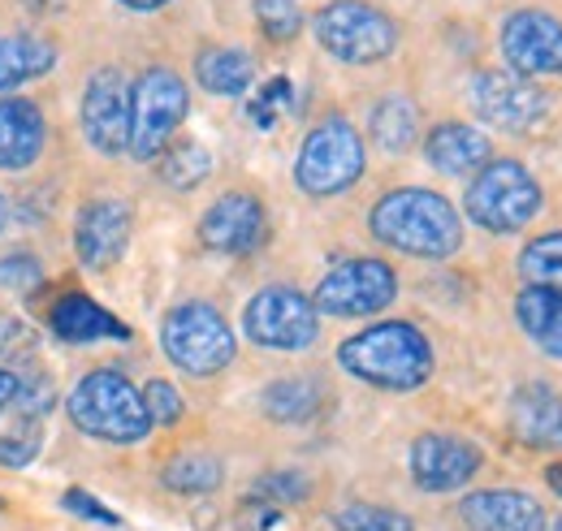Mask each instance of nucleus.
Returning <instances> with one entry per match:
<instances>
[{
    "label": "nucleus",
    "instance_id": "1",
    "mask_svg": "<svg viewBox=\"0 0 562 531\" xmlns=\"http://www.w3.org/2000/svg\"><path fill=\"white\" fill-rule=\"evenodd\" d=\"M376 242L416 256V260H450L463 247V221L454 212V203L437 191L420 187H403L390 191L385 200H376L368 216Z\"/></svg>",
    "mask_w": 562,
    "mask_h": 531
},
{
    "label": "nucleus",
    "instance_id": "2",
    "mask_svg": "<svg viewBox=\"0 0 562 531\" xmlns=\"http://www.w3.org/2000/svg\"><path fill=\"white\" fill-rule=\"evenodd\" d=\"M342 372L372 389L412 394L432 376V346L412 320H381L338 346Z\"/></svg>",
    "mask_w": 562,
    "mask_h": 531
},
{
    "label": "nucleus",
    "instance_id": "3",
    "mask_svg": "<svg viewBox=\"0 0 562 531\" xmlns=\"http://www.w3.org/2000/svg\"><path fill=\"white\" fill-rule=\"evenodd\" d=\"M66 406H70L74 428H82L87 437L109 441V445H135V441H143L151 432L143 394L122 372H113V368L87 372L74 385Z\"/></svg>",
    "mask_w": 562,
    "mask_h": 531
},
{
    "label": "nucleus",
    "instance_id": "4",
    "mask_svg": "<svg viewBox=\"0 0 562 531\" xmlns=\"http://www.w3.org/2000/svg\"><path fill=\"white\" fill-rule=\"evenodd\" d=\"M363 165H368V151H363L359 131L347 117H325L316 131H307L303 147H299L294 182L303 195L329 200V195L351 191L363 178Z\"/></svg>",
    "mask_w": 562,
    "mask_h": 531
},
{
    "label": "nucleus",
    "instance_id": "5",
    "mask_svg": "<svg viewBox=\"0 0 562 531\" xmlns=\"http://www.w3.org/2000/svg\"><path fill=\"white\" fill-rule=\"evenodd\" d=\"M463 207L485 234H519L541 212V187L519 160H490L476 169Z\"/></svg>",
    "mask_w": 562,
    "mask_h": 531
},
{
    "label": "nucleus",
    "instance_id": "6",
    "mask_svg": "<svg viewBox=\"0 0 562 531\" xmlns=\"http://www.w3.org/2000/svg\"><path fill=\"white\" fill-rule=\"evenodd\" d=\"M312 26L321 48L347 66H376L398 48V26L390 22V13L363 0H329Z\"/></svg>",
    "mask_w": 562,
    "mask_h": 531
},
{
    "label": "nucleus",
    "instance_id": "7",
    "mask_svg": "<svg viewBox=\"0 0 562 531\" xmlns=\"http://www.w3.org/2000/svg\"><path fill=\"white\" fill-rule=\"evenodd\" d=\"M160 346L165 354L191 372V376H216L234 359V329L212 303H182L165 316L160 325Z\"/></svg>",
    "mask_w": 562,
    "mask_h": 531
},
{
    "label": "nucleus",
    "instance_id": "8",
    "mask_svg": "<svg viewBox=\"0 0 562 531\" xmlns=\"http://www.w3.org/2000/svg\"><path fill=\"white\" fill-rule=\"evenodd\" d=\"M187 109H191V95L173 69H143L139 82L131 87V156L156 160L178 134Z\"/></svg>",
    "mask_w": 562,
    "mask_h": 531
},
{
    "label": "nucleus",
    "instance_id": "9",
    "mask_svg": "<svg viewBox=\"0 0 562 531\" xmlns=\"http://www.w3.org/2000/svg\"><path fill=\"white\" fill-rule=\"evenodd\" d=\"M243 332L265 350H307L321 332V312L307 294L290 285H269L247 303Z\"/></svg>",
    "mask_w": 562,
    "mask_h": 531
},
{
    "label": "nucleus",
    "instance_id": "10",
    "mask_svg": "<svg viewBox=\"0 0 562 531\" xmlns=\"http://www.w3.org/2000/svg\"><path fill=\"white\" fill-rule=\"evenodd\" d=\"M398 298V276L385 260H342L329 268L312 294L325 316H376Z\"/></svg>",
    "mask_w": 562,
    "mask_h": 531
},
{
    "label": "nucleus",
    "instance_id": "11",
    "mask_svg": "<svg viewBox=\"0 0 562 531\" xmlns=\"http://www.w3.org/2000/svg\"><path fill=\"white\" fill-rule=\"evenodd\" d=\"M472 109L481 122H490L506 134L537 131L550 113V100L537 82H528L524 74L510 69H485L472 78Z\"/></svg>",
    "mask_w": 562,
    "mask_h": 531
},
{
    "label": "nucleus",
    "instance_id": "12",
    "mask_svg": "<svg viewBox=\"0 0 562 531\" xmlns=\"http://www.w3.org/2000/svg\"><path fill=\"white\" fill-rule=\"evenodd\" d=\"M502 57L510 74H562V22L546 9H515L502 22Z\"/></svg>",
    "mask_w": 562,
    "mask_h": 531
},
{
    "label": "nucleus",
    "instance_id": "13",
    "mask_svg": "<svg viewBox=\"0 0 562 531\" xmlns=\"http://www.w3.org/2000/svg\"><path fill=\"white\" fill-rule=\"evenodd\" d=\"M82 134L100 156L131 151V87L117 69H100L82 91Z\"/></svg>",
    "mask_w": 562,
    "mask_h": 531
},
{
    "label": "nucleus",
    "instance_id": "14",
    "mask_svg": "<svg viewBox=\"0 0 562 531\" xmlns=\"http://www.w3.org/2000/svg\"><path fill=\"white\" fill-rule=\"evenodd\" d=\"M269 238L265 203L247 191H229L212 203L200 221V242L216 256H251Z\"/></svg>",
    "mask_w": 562,
    "mask_h": 531
},
{
    "label": "nucleus",
    "instance_id": "15",
    "mask_svg": "<svg viewBox=\"0 0 562 531\" xmlns=\"http://www.w3.org/2000/svg\"><path fill=\"white\" fill-rule=\"evenodd\" d=\"M485 466L481 445L454 437V432H424L412 445V479L424 493H454Z\"/></svg>",
    "mask_w": 562,
    "mask_h": 531
},
{
    "label": "nucleus",
    "instance_id": "16",
    "mask_svg": "<svg viewBox=\"0 0 562 531\" xmlns=\"http://www.w3.org/2000/svg\"><path fill=\"white\" fill-rule=\"evenodd\" d=\"M74 247L82 268H113L131 247V207L122 200H91L78 212Z\"/></svg>",
    "mask_w": 562,
    "mask_h": 531
},
{
    "label": "nucleus",
    "instance_id": "17",
    "mask_svg": "<svg viewBox=\"0 0 562 531\" xmlns=\"http://www.w3.org/2000/svg\"><path fill=\"white\" fill-rule=\"evenodd\" d=\"M472 531H546V510L524 488H481L459 501Z\"/></svg>",
    "mask_w": 562,
    "mask_h": 531
},
{
    "label": "nucleus",
    "instance_id": "18",
    "mask_svg": "<svg viewBox=\"0 0 562 531\" xmlns=\"http://www.w3.org/2000/svg\"><path fill=\"white\" fill-rule=\"evenodd\" d=\"M510 437L528 450H562V394L550 385H519L510 394Z\"/></svg>",
    "mask_w": 562,
    "mask_h": 531
},
{
    "label": "nucleus",
    "instance_id": "19",
    "mask_svg": "<svg viewBox=\"0 0 562 531\" xmlns=\"http://www.w3.org/2000/svg\"><path fill=\"white\" fill-rule=\"evenodd\" d=\"M490 138L468 126V122H441L437 131L424 138V156L437 173L446 178H463V173H476L490 165Z\"/></svg>",
    "mask_w": 562,
    "mask_h": 531
},
{
    "label": "nucleus",
    "instance_id": "20",
    "mask_svg": "<svg viewBox=\"0 0 562 531\" xmlns=\"http://www.w3.org/2000/svg\"><path fill=\"white\" fill-rule=\"evenodd\" d=\"M44 151V117L31 100H0V169H26Z\"/></svg>",
    "mask_w": 562,
    "mask_h": 531
},
{
    "label": "nucleus",
    "instance_id": "21",
    "mask_svg": "<svg viewBox=\"0 0 562 531\" xmlns=\"http://www.w3.org/2000/svg\"><path fill=\"white\" fill-rule=\"evenodd\" d=\"M48 325H53V332H57L61 341H126V337H131V329H126L113 312H104V307L91 303L87 294H66V298L53 307Z\"/></svg>",
    "mask_w": 562,
    "mask_h": 531
},
{
    "label": "nucleus",
    "instance_id": "22",
    "mask_svg": "<svg viewBox=\"0 0 562 531\" xmlns=\"http://www.w3.org/2000/svg\"><path fill=\"white\" fill-rule=\"evenodd\" d=\"M515 320L550 359H562V294L546 285H528L515 298Z\"/></svg>",
    "mask_w": 562,
    "mask_h": 531
},
{
    "label": "nucleus",
    "instance_id": "23",
    "mask_svg": "<svg viewBox=\"0 0 562 531\" xmlns=\"http://www.w3.org/2000/svg\"><path fill=\"white\" fill-rule=\"evenodd\" d=\"M195 78L212 95H243L256 82V61L243 48H204L195 57Z\"/></svg>",
    "mask_w": 562,
    "mask_h": 531
},
{
    "label": "nucleus",
    "instance_id": "24",
    "mask_svg": "<svg viewBox=\"0 0 562 531\" xmlns=\"http://www.w3.org/2000/svg\"><path fill=\"white\" fill-rule=\"evenodd\" d=\"M57 66V48L40 35H9L0 39V91H13Z\"/></svg>",
    "mask_w": 562,
    "mask_h": 531
},
{
    "label": "nucleus",
    "instance_id": "25",
    "mask_svg": "<svg viewBox=\"0 0 562 531\" xmlns=\"http://www.w3.org/2000/svg\"><path fill=\"white\" fill-rule=\"evenodd\" d=\"M321 385L316 381H303V376H285V381H273L265 394H260V406L269 419L278 423H307L321 415Z\"/></svg>",
    "mask_w": 562,
    "mask_h": 531
},
{
    "label": "nucleus",
    "instance_id": "26",
    "mask_svg": "<svg viewBox=\"0 0 562 531\" xmlns=\"http://www.w3.org/2000/svg\"><path fill=\"white\" fill-rule=\"evenodd\" d=\"M416 134H420V117H416V104H412V100L390 95V100H381V104L372 109V138H376L381 151L403 156V151L416 143Z\"/></svg>",
    "mask_w": 562,
    "mask_h": 531
},
{
    "label": "nucleus",
    "instance_id": "27",
    "mask_svg": "<svg viewBox=\"0 0 562 531\" xmlns=\"http://www.w3.org/2000/svg\"><path fill=\"white\" fill-rule=\"evenodd\" d=\"M209 169H212L209 147L195 143V138L173 143V147H165V151L156 156V173H160L173 191H191V187H200V182L209 178Z\"/></svg>",
    "mask_w": 562,
    "mask_h": 531
},
{
    "label": "nucleus",
    "instance_id": "28",
    "mask_svg": "<svg viewBox=\"0 0 562 531\" xmlns=\"http://www.w3.org/2000/svg\"><path fill=\"white\" fill-rule=\"evenodd\" d=\"M160 479H165V488H173L182 497H204V493L221 488L225 466L216 463V459H209V454H182V459H173V463L160 471Z\"/></svg>",
    "mask_w": 562,
    "mask_h": 531
},
{
    "label": "nucleus",
    "instance_id": "29",
    "mask_svg": "<svg viewBox=\"0 0 562 531\" xmlns=\"http://www.w3.org/2000/svg\"><path fill=\"white\" fill-rule=\"evenodd\" d=\"M519 272L528 285H546L562 294V234H541L524 247L519 256Z\"/></svg>",
    "mask_w": 562,
    "mask_h": 531
},
{
    "label": "nucleus",
    "instance_id": "30",
    "mask_svg": "<svg viewBox=\"0 0 562 531\" xmlns=\"http://www.w3.org/2000/svg\"><path fill=\"white\" fill-rule=\"evenodd\" d=\"M312 493V484H307V475H299V471H269V475H260L256 484H251V497L247 501H260V506H294V501H303Z\"/></svg>",
    "mask_w": 562,
    "mask_h": 531
},
{
    "label": "nucleus",
    "instance_id": "31",
    "mask_svg": "<svg viewBox=\"0 0 562 531\" xmlns=\"http://www.w3.org/2000/svg\"><path fill=\"white\" fill-rule=\"evenodd\" d=\"M334 528L338 531H416V523L398 510H385V506H347L334 515Z\"/></svg>",
    "mask_w": 562,
    "mask_h": 531
},
{
    "label": "nucleus",
    "instance_id": "32",
    "mask_svg": "<svg viewBox=\"0 0 562 531\" xmlns=\"http://www.w3.org/2000/svg\"><path fill=\"white\" fill-rule=\"evenodd\" d=\"M256 4V22L273 44H290L303 31V9L299 0H251Z\"/></svg>",
    "mask_w": 562,
    "mask_h": 531
},
{
    "label": "nucleus",
    "instance_id": "33",
    "mask_svg": "<svg viewBox=\"0 0 562 531\" xmlns=\"http://www.w3.org/2000/svg\"><path fill=\"white\" fill-rule=\"evenodd\" d=\"M285 109H294V82H290V78L265 82L260 95L247 104V113H251V122H256L260 131H273V122H278Z\"/></svg>",
    "mask_w": 562,
    "mask_h": 531
},
{
    "label": "nucleus",
    "instance_id": "34",
    "mask_svg": "<svg viewBox=\"0 0 562 531\" xmlns=\"http://www.w3.org/2000/svg\"><path fill=\"white\" fill-rule=\"evenodd\" d=\"M53 402H57V394H53V381L44 376V372H35V376H18V394H13V410L26 419V423H35V419H44L48 410H53Z\"/></svg>",
    "mask_w": 562,
    "mask_h": 531
},
{
    "label": "nucleus",
    "instance_id": "35",
    "mask_svg": "<svg viewBox=\"0 0 562 531\" xmlns=\"http://www.w3.org/2000/svg\"><path fill=\"white\" fill-rule=\"evenodd\" d=\"M143 406H147V419H151V428H173L178 419H182V394L169 385V381H151L147 389H143Z\"/></svg>",
    "mask_w": 562,
    "mask_h": 531
},
{
    "label": "nucleus",
    "instance_id": "36",
    "mask_svg": "<svg viewBox=\"0 0 562 531\" xmlns=\"http://www.w3.org/2000/svg\"><path fill=\"white\" fill-rule=\"evenodd\" d=\"M40 281H44V264H40L35 256L18 251V256H4V260H0V285H4V290L31 294V290H40Z\"/></svg>",
    "mask_w": 562,
    "mask_h": 531
},
{
    "label": "nucleus",
    "instance_id": "37",
    "mask_svg": "<svg viewBox=\"0 0 562 531\" xmlns=\"http://www.w3.org/2000/svg\"><path fill=\"white\" fill-rule=\"evenodd\" d=\"M61 506L70 510V515H78V519H91V523H104V528H117L122 523V515L117 510H109L100 497H91L87 488H70L66 497H61Z\"/></svg>",
    "mask_w": 562,
    "mask_h": 531
},
{
    "label": "nucleus",
    "instance_id": "38",
    "mask_svg": "<svg viewBox=\"0 0 562 531\" xmlns=\"http://www.w3.org/2000/svg\"><path fill=\"white\" fill-rule=\"evenodd\" d=\"M40 454V428H22V437H0V466H26Z\"/></svg>",
    "mask_w": 562,
    "mask_h": 531
},
{
    "label": "nucleus",
    "instance_id": "39",
    "mask_svg": "<svg viewBox=\"0 0 562 531\" xmlns=\"http://www.w3.org/2000/svg\"><path fill=\"white\" fill-rule=\"evenodd\" d=\"M31 350H35V332H31V325L4 316V320H0V359H18V354H31Z\"/></svg>",
    "mask_w": 562,
    "mask_h": 531
},
{
    "label": "nucleus",
    "instance_id": "40",
    "mask_svg": "<svg viewBox=\"0 0 562 531\" xmlns=\"http://www.w3.org/2000/svg\"><path fill=\"white\" fill-rule=\"evenodd\" d=\"M13 394H18V376L9 368H0V415L13 406Z\"/></svg>",
    "mask_w": 562,
    "mask_h": 531
},
{
    "label": "nucleus",
    "instance_id": "41",
    "mask_svg": "<svg viewBox=\"0 0 562 531\" xmlns=\"http://www.w3.org/2000/svg\"><path fill=\"white\" fill-rule=\"evenodd\" d=\"M546 484H550V493L562 501V463H550L546 466Z\"/></svg>",
    "mask_w": 562,
    "mask_h": 531
},
{
    "label": "nucleus",
    "instance_id": "42",
    "mask_svg": "<svg viewBox=\"0 0 562 531\" xmlns=\"http://www.w3.org/2000/svg\"><path fill=\"white\" fill-rule=\"evenodd\" d=\"M126 9H139V13H147V9H160V4H169V0H122Z\"/></svg>",
    "mask_w": 562,
    "mask_h": 531
},
{
    "label": "nucleus",
    "instance_id": "43",
    "mask_svg": "<svg viewBox=\"0 0 562 531\" xmlns=\"http://www.w3.org/2000/svg\"><path fill=\"white\" fill-rule=\"evenodd\" d=\"M0 229H4V200H0Z\"/></svg>",
    "mask_w": 562,
    "mask_h": 531
},
{
    "label": "nucleus",
    "instance_id": "44",
    "mask_svg": "<svg viewBox=\"0 0 562 531\" xmlns=\"http://www.w3.org/2000/svg\"><path fill=\"white\" fill-rule=\"evenodd\" d=\"M546 531H562V519H559V523H554V528H546Z\"/></svg>",
    "mask_w": 562,
    "mask_h": 531
}]
</instances>
